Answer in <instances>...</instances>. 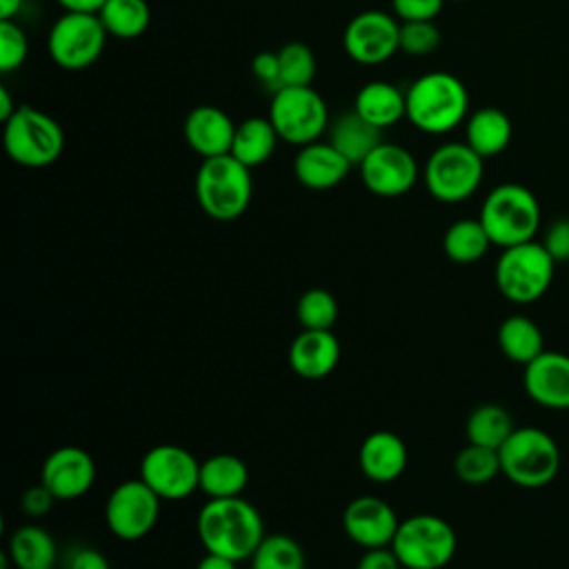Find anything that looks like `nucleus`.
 <instances>
[{"label":"nucleus","instance_id":"obj_26","mask_svg":"<svg viewBox=\"0 0 569 569\" xmlns=\"http://www.w3.org/2000/svg\"><path fill=\"white\" fill-rule=\"evenodd\" d=\"M249 485V467L233 453H213L200 462V491L207 498H236Z\"/></svg>","mask_w":569,"mask_h":569},{"label":"nucleus","instance_id":"obj_11","mask_svg":"<svg viewBox=\"0 0 569 569\" xmlns=\"http://www.w3.org/2000/svg\"><path fill=\"white\" fill-rule=\"evenodd\" d=\"M107 36L98 13L64 11L49 29L47 51L58 67L80 71L100 58Z\"/></svg>","mask_w":569,"mask_h":569},{"label":"nucleus","instance_id":"obj_27","mask_svg":"<svg viewBox=\"0 0 569 569\" xmlns=\"http://www.w3.org/2000/svg\"><path fill=\"white\" fill-rule=\"evenodd\" d=\"M278 140H280V136L269 118L251 116L236 124L231 156L236 160H240L244 167L253 169V167L264 164L273 156Z\"/></svg>","mask_w":569,"mask_h":569},{"label":"nucleus","instance_id":"obj_24","mask_svg":"<svg viewBox=\"0 0 569 569\" xmlns=\"http://www.w3.org/2000/svg\"><path fill=\"white\" fill-rule=\"evenodd\" d=\"M465 142L482 158L502 153L511 142V120L498 107H480L465 120Z\"/></svg>","mask_w":569,"mask_h":569},{"label":"nucleus","instance_id":"obj_44","mask_svg":"<svg viewBox=\"0 0 569 569\" xmlns=\"http://www.w3.org/2000/svg\"><path fill=\"white\" fill-rule=\"evenodd\" d=\"M356 569H402V565L396 558L391 547H376V549H365Z\"/></svg>","mask_w":569,"mask_h":569},{"label":"nucleus","instance_id":"obj_17","mask_svg":"<svg viewBox=\"0 0 569 569\" xmlns=\"http://www.w3.org/2000/svg\"><path fill=\"white\" fill-rule=\"evenodd\" d=\"M400 520L391 505L378 496L353 498L342 513V527L351 542L362 549L389 547Z\"/></svg>","mask_w":569,"mask_h":569},{"label":"nucleus","instance_id":"obj_18","mask_svg":"<svg viewBox=\"0 0 569 569\" xmlns=\"http://www.w3.org/2000/svg\"><path fill=\"white\" fill-rule=\"evenodd\" d=\"M527 396L547 409H569V356L560 351H542L522 371Z\"/></svg>","mask_w":569,"mask_h":569},{"label":"nucleus","instance_id":"obj_31","mask_svg":"<svg viewBox=\"0 0 569 569\" xmlns=\"http://www.w3.org/2000/svg\"><path fill=\"white\" fill-rule=\"evenodd\" d=\"M513 429L516 425L511 413L496 402L478 405L465 422L467 442L491 447V449H500L505 440L513 433Z\"/></svg>","mask_w":569,"mask_h":569},{"label":"nucleus","instance_id":"obj_28","mask_svg":"<svg viewBox=\"0 0 569 569\" xmlns=\"http://www.w3.org/2000/svg\"><path fill=\"white\" fill-rule=\"evenodd\" d=\"M7 556L18 569H53L58 547L47 529L24 525L9 536Z\"/></svg>","mask_w":569,"mask_h":569},{"label":"nucleus","instance_id":"obj_50","mask_svg":"<svg viewBox=\"0 0 569 569\" xmlns=\"http://www.w3.org/2000/svg\"><path fill=\"white\" fill-rule=\"evenodd\" d=\"M53 569H56V567H53Z\"/></svg>","mask_w":569,"mask_h":569},{"label":"nucleus","instance_id":"obj_2","mask_svg":"<svg viewBox=\"0 0 569 569\" xmlns=\"http://www.w3.org/2000/svg\"><path fill=\"white\" fill-rule=\"evenodd\" d=\"M405 93L407 120L422 133H449L467 120L469 93L453 73L429 71L416 78Z\"/></svg>","mask_w":569,"mask_h":569},{"label":"nucleus","instance_id":"obj_12","mask_svg":"<svg viewBox=\"0 0 569 569\" xmlns=\"http://www.w3.org/2000/svg\"><path fill=\"white\" fill-rule=\"evenodd\" d=\"M138 478L160 500H184L200 489V460L180 445H156L142 456Z\"/></svg>","mask_w":569,"mask_h":569},{"label":"nucleus","instance_id":"obj_48","mask_svg":"<svg viewBox=\"0 0 569 569\" xmlns=\"http://www.w3.org/2000/svg\"><path fill=\"white\" fill-rule=\"evenodd\" d=\"M22 4L24 0H0V20H13Z\"/></svg>","mask_w":569,"mask_h":569},{"label":"nucleus","instance_id":"obj_37","mask_svg":"<svg viewBox=\"0 0 569 569\" xmlns=\"http://www.w3.org/2000/svg\"><path fill=\"white\" fill-rule=\"evenodd\" d=\"M400 51L407 56H429L440 44V29L433 24V20H413V22H400V38H398Z\"/></svg>","mask_w":569,"mask_h":569},{"label":"nucleus","instance_id":"obj_16","mask_svg":"<svg viewBox=\"0 0 569 569\" xmlns=\"http://www.w3.org/2000/svg\"><path fill=\"white\" fill-rule=\"evenodd\" d=\"M40 482L56 496V500H76L93 487L96 462L82 447H58L44 458Z\"/></svg>","mask_w":569,"mask_h":569},{"label":"nucleus","instance_id":"obj_15","mask_svg":"<svg viewBox=\"0 0 569 569\" xmlns=\"http://www.w3.org/2000/svg\"><path fill=\"white\" fill-rule=\"evenodd\" d=\"M362 184L380 198H398L413 189L418 162L413 153L396 142H380L360 164Z\"/></svg>","mask_w":569,"mask_h":569},{"label":"nucleus","instance_id":"obj_40","mask_svg":"<svg viewBox=\"0 0 569 569\" xmlns=\"http://www.w3.org/2000/svg\"><path fill=\"white\" fill-rule=\"evenodd\" d=\"M542 244L556 262H569V218H558L551 222L545 231Z\"/></svg>","mask_w":569,"mask_h":569},{"label":"nucleus","instance_id":"obj_45","mask_svg":"<svg viewBox=\"0 0 569 569\" xmlns=\"http://www.w3.org/2000/svg\"><path fill=\"white\" fill-rule=\"evenodd\" d=\"M64 11H80V13H98L107 0H56Z\"/></svg>","mask_w":569,"mask_h":569},{"label":"nucleus","instance_id":"obj_7","mask_svg":"<svg viewBox=\"0 0 569 569\" xmlns=\"http://www.w3.org/2000/svg\"><path fill=\"white\" fill-rule=\"evenodd\" d=\"M2 140L7 156L29 169L53 164L64 149V133L58 120L29 104H18L16 113L4 122Z\"/></svg>","mask_w":569,"mask_h":569},{"label":"nucleus","instance_id":"obj_41","mask_svg":"<svg viewBox=\"0 0 569 569\" xmlns=\"http://www.w3.org/2000/svg\"><path fill=\"white\" fill-rule=\"evenodd\" d=\"M251 73H253L256 80H260L264 87H269L271 91H278V87H280V60H278V51H260L258 56H253V60H251Z\"/></svg>","mask_w":569,"mask_h":569},{"label":"nucleus","instance_id":"obj_47","mask_svg":"<svg viewBox=\"0 0 569 569\" xmlns=\"http://www.w3.org/2000/svg\"><path fill=\"white\" fill-rule=\"evenodd\" d=\"M16 109H18V104H13V98H11L9 89L0 87V120L7 122L16 113Z\"/></svg>","mask_w":569,"mask_h":569},{"label":"nucleus","instance_id":"obj_14","mask_svg":"<svg viewBox=\"0 0 569 569\" xmlns=\"http://www.w3.org/2000/svg\"><path fill=\"white\" fill-rule=\"evenodd\" d=\"M400 38V22L385 11H362L345 27L342 44L347 56L358 64L387 62L396 51Z\"/></svg>","mask_w":569,"mask_h":569},{"label":"nucleus","instance_id":"obj_29","mask_svg":"<svg viewBox=\"0 0 569 569\" xmlns=\"http://www.w3.org/2000/svg\"><path fill=\"white\" fill-rule=\"evenodd\" d=\"M498 347L505 358L518 365H529L545 351V336L540 327L527 316H509L498 327Z\"/></svg>","mask_w":569,"mask_h":569},{"label":"nucleus","instance_id":"obj_42","mask_svg":"<svg viewBox=\"0 0 569 569\" xmlns=\"http://www.w3.org/2000/svg\"><path fill=\"white\" fill-rule=\"evenodd\" d=\"M53 502H56V496H53L42 482L29 487V489L22 493V498H20V507H22V511H24L29 518H42V516H47V513L51 511Z\"/></svg>","mask_w":569,"mask_h":569},{"label":"nucleus","instance_id":"obj_35","mask_svg":"<svg viewBox=\"0 0 569 569\" xmlns=\"http://www.w3.org/2000/svg\"><path fill=\"white\" fill-rule=\"evenodd\" d=\"M296 318L302 329H331L338 320V300L327 289H307L298 298Z\"/></svg>","mask_w":569,"mask_h":569},{"label":"nucleus","instance_id":"obj_46","mask_svg":"<svg viewBox=\"0 0 569 569\" xmlns=\"http://www.w3.org/2000/svg\"><path fill=\"white\" fill-rule=\"evenodd\" d=\"M196 569H238V562L218 553H204Z\"/></svg>","mask_w":569,"mask_h":569},{"label":"nucleus","instance_id":"obj_25","mask_svg":"<svg viewBox=\"0 0 569 569\" xmlns=\"http://www.w3.org/2000/svg\"><path fill=\"white\" fill-rule=\"evenodd\" d=\"M351 164H360L380 142L382 129L367 122L356 109L329 122V140Z\"/></svg>","mask_w":569,"mask_h":569},{"label":"nucleus","instance_id":"obj_49","mask_svg":"<svg viewBox=\"0 0 569 569\" xmlns=\"http://www.w3.org/2000/svg\"><path fill=\"white\" fill-rule=\"evenodd\" d=\"M456 2H462V0H456Z\"/></svg>","mask_w":569,"mask_h":569},{"label":"nucleus","instance_id":"obj_30","mask_svg":"<svg viewBox=\"0 0 569 569\" xmlns=\"http://www.w3.org/2000/svg\"><path fill=\"white\" fill-rule=\"evenodd\" d=\"M489 247L491 240L480 218H460L451 222L442 236V249L447 258L458 264L478 262Z\"/></svg>","mask_w":569,"mask_h":569},{"label":"nucleus","instance_id":"obj_32","mask_svg":"<svg viewBox=\"0 0 569 569\" xmlns=\"http://www.w3.org/2000/svg\"><path fill=\"white\" fill-rule=\"evenodd\" d=\"M98 18L109 36L118 40H136L149 27L151 9L147 0H107L100 7Z\"/></svg>","mask_w":569,"mask_h":569},{"label":"nucleus","instance_id":"obj_33","mask_svg":"<svg viewBox=\"0 0 569 569\" xmlns=\"http://www.w3.org/2000/svg\"><path fill=\"white\" fill-rule=\"evenodd\" d=\"M251 569H307L302 547L284 533H269L249 558Z\"/></svg>","mask_w":569,"mask_h":569},{"label":"nucleus","instance_id":"obj_13","mask_svg":"<svg viewBox=\"0 0 569 569\" xmlns=\"http://www.w3.org/2000/svg\"><path fill=\"white\" fill-rule=\"evenodd\" d=\"M160 498L140 478L116 485L104 502V520L109 531L120 540L144 538L160 518Z\"/></svg>","mask_w":569,"mask_h":569},{"label":"nucleus","instance_id":"obj_9","mask_svg":"<svg viewBox=\"0 0 569 569\" xmlns=\"http://www.w3.org/2000/svg\"><path fill=\"white\" fill-rule=\"evenodd\" d=\"M485 173V158L467 142H445L427 158L422 180L427 191L447 204L471 198Z\"/></svg>","mask_w":569,"mask_h":569},{"label":"nucleus","instance_id":"obj_20","mask_svg":"<svg viewBox=\"0 0 569 569\" xmlns=\"http://www.w3.org/2000/svg\"><path fill=\"white\" fill-rule=\"evenodd\" d=\"M236 122L213 104L193 107L184 120V140L191 151L204 158L231 153Z\"/></svg>","mask_w":569,"mask_h":569},{"label":"nucleus","instance_id":"obj_34","mask_svg":"<svg viewBox=\"0 0 569 569\" xmlns=\"http://www.w3.org/2000/svg\"><path fill=\"white\" fill-rule=\"evenodd\" d=\"M453 471L467 485H485L502 473L500 453L498 449L467 442V447H462L453 458Z\"/></svg>","mask_w":569,"mask_h":569},{"label":"nucleus","instance_id":"obj_38","mask_svg":"<svg viewBox=\"0 0 569 569\" xmlns=\"http://www.w3.org/2000/svg\"><path fill=\"white\" fill-rule=\"evenodd\" d=\"M29 53V40L22 27L13 20H0V71H13L22 67Z\"/></svg>","mask_w":569,"mask_h":569},{"label":"nucleus","instance_id":"obj_6","mask_svg":"<svg viewBox=\"0 0 569 569\" xmlns=\"http://www.w3.org/2000/svg\"><path fill=\"white\" fill-rule=\"evenodd\" d=\"M498 453L502 476L525 489H540L560 471V449L556 440L538 427H516Z\"/></svg>","mask_w":569,"mask_h":569},{"label":"nucleus","instance_id":"obj_1","mask_svg":"<svg viewBox=\"0 0 569 569\" xmlns=\"http://www.w3.org/2000/svg\"><path fill=\"white\" fill-rule=\"evenodd\" d=\"M196 531L207 553L236 562L249 560L267 536L260 511L242 496L209 498L198 511Z\"/></svg>","mask_w":569,"mask_h":569},{"label":"nucleus","instance_id":"obj_36","mask_svg":"<svg viewBox=\"0 0 569 569\" xmlns=\"http://www.w3.org/2000/svg\"><path fill=\"white\" fill-rule=\"evenodd\" d=\"M280 87H309L316 76V56L302 42H287L278 49Z\"/></svg>","mask_w":569,"mask_h":569},{"label":"nucleus","instance_id":"obj_23","mask_svg":"<svg viewBox=\"0 0 569 569\" xmlns=\"http://www.w3.org/2000/svg\"><path fill=\"white\" fill-rule=\"evenodd\" d=\"M353 109L373 127L387 129L407 118V93L387 80H371L360 87Z\"/></svg>","mask_w":569,"mask_h":569},{"label":"nucleus","instance_id":"obj_8","mask_svg":"<svg viewBox=\"0 0 569 569\" xmlns=\"http://www.w3.org/2000/svg\"><path fill=\"white\" fill-rule=\"evenodd\" d=\"M389 547L402 569H442L451 562L458 538L445 518L416 513L400 520Z\"/></svg>","mask_w":569,"mask_h":569},{"label":"nucleus","instance_id":"obj_43","mask_svg":"<svg viewBox=\"0 0 569 569\" xmlns=\"http://www.w3.org/2000/svg\"><path fill=\"white\" fill-rule=\"evenodd\" d=\"M67 569H111L102 551L93 547H76L67 558Z\"/></svg>","mask_w":569,"mask_h":569},{"label":"nucleus","instance_id":"obj_22","mask_svg":"<svg viewBox=\"0 0 569 569\" xmlns=\"http://www.w3.org/2000/svg\"><path fill=\"white\" fill-rule=\"evenodd\" d=\"M409 453L405 440L387 429L371 431L358 451L360 471L373 482H393L407 469Z\"/></svg>","mask_w":569,"mask_h":569},{"label":"nucleus","instance_id":"obj_3","mask_svg":"<svg viewBox=\"0 0 569 569\" xmlns=\"http://www.w3.org/2000/svg\"><path fill=\"white\" fill-rule=\"evenodd\" d=\"M193 189L200 209L209 218L218 222H231L240 218L251 202V169L236 160L231 153L204 158L196 171Z\"/></svg>","mask_w":569,"mask_h":569},{"label":"nucleus","instance_id":"obj_10","mask_svg":"<svg viewBox=\"0 0 569 569\" xmlns=\"http://www.w3.org/2000/svg\"><path fill=\"white\" fill-rule=\"evenodd\" d=\"M280 140L305 147L320 140L329 129V111L325 98L309 87H282L273 91L269 116Z\"/></svg>","mask_w":569,"mask_h":569},{"label":"nucleus","instance_id":"obj_4","mask_svg":"<svg viewBox=\"0 0 569 569\" xmlns=\"http://www.w3.org/2000/svg\"><path fill=\"white\" fill-rule=\"evenodd\" d=\"M478 218L491 244L505 249L536 240L542 213L531 189L518 182H502L487 193Z\"/></svg>","mask_w":569,"mask_h":569},{"label":"nucleus","instance_id":"obj_5","mask_svg":"<svg viewBox=\"0 0 569 569\" xmlns=\"http://www.w3.org/2000/svg\"><path fill=\"white\" fill-rule=\"evenodd\" d=\"M556 264L558 262L538 240L505 247L493 269L496 287L509 302H536L547 293Z\"/></svg>","mask_w":569,"mask_h":569},{"label":"nucleus","instance_id":"obj_19","mask_svg":"<svg viewBox=\"0 0 569 569\" xmlns=\"http://www.w3.org/2000/svg\"><path fill=\"white\" fill-rule=\"evenodd\" d=\"M340 362V340L331 329H302L289 345V367L305 380L327 378Z\"/></svg>","mask_w":569,"mask_h":569},{"label":"nucleus","instance_id":"obj_39","mask_svg":"<svg viewBox=\"0 0 569 569\" xmlns=\"http://www.w3.org/2000/svg\"><path fill=\"white\" fill-rule=\"evenodd\" d=\"M445 0H391L393 13L400 22H413V20H433Z\"/></svg>","mask_w":569,"mask_h":569},{"label":"nucleus","instance_id":"obj_21","mask_svg":"<svg viewBox=\"0 0 569 569\" xmlns=\"http://www.w3.org/2000/svg\"><path fill=\"white\" fill-rule=\"evenodd\" d=\"M353 164L331 142H309L298 147L293 158L296 180L313 191H327L340 184Z\"/></svg>","mask_w":569,"mask_h":569}]
</instances>
